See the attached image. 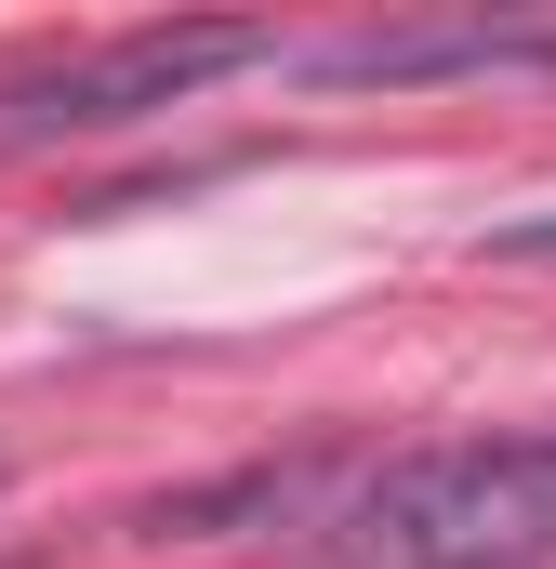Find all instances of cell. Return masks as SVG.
<instances>
[{"label":"cell","mask_w":556,"mask_h":569,"mask_svg":"<svg viewBox=\"0 0 556 569\" xmlns=\"http://www.w3.org/2000/svg\"><path fill=\"white\" fill-rule=\"evenodd\" d=\"M305 543L331 569H556V425L358 450L345 503Z\"/></svg>","instance_id":"1"},{"label":"cell","mask_w":556,"mask_h":569,"mask_svg":"<svg viewBox=\"0 0 556 569\" xmlns=\"http://www.w3.org/2000/svg\"><path fill=\"white\" fill-rule=\"evenodd\" d=\"M278 27H239V13H186V27H120V40H80V53H27L0 67V159L27 146H80V133H133L159 107L266 67Z\"/></svg>","instance_id":"2"},{"label":"cell","mask_w":556,"mask_h":569,"mask_svg":"<svg viewBox=\"0 0 556 569\" xmlns=\"http://www.w3.org/2000/svg\"><path fill=\"white\" fill-rule=\"evenodd\" d=\"M504 67H556V27H517V13H450V27H345L305 53V80H345V93H411V80H504Z\"/></svg>","instance_id":"3"},{"label":"cell","mask_w":556,"mask_h":569,"mask_svg":"<svg viewBox=\"0 0 556 569\" xmlns=\"http://www.w3.org/2000/svg\"><path fill=\"white\" fill-rule=\"evenodd\" d=\"M477 252H490V266H556V212H517V226H490Z\"/></svg>","instance_id":"4"},{"label":"cell","mask_w":556,"mask_h":569,"mask_svg":"<svg viewBox=\"0 0 556 569\" xmlns=\"http://www.w3.org/2000/svg\"><path fill=\"white\" fill-rule=\"evenodd\" d=\"M0 569H27V557H0Z\"/></svg>","instance_id":"5"}]
</instances>
